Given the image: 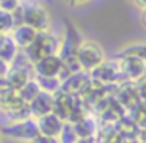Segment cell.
I'll return each mask as SVG.
<instances>
[{
    "mask_svg": "<svg viewBox=\"0 0 146 143\" xmlns=\"http://www.w3.org/2000/svg\"><path fill=\"white\" fill-rule=\"evenodd\" d=\"M14 29V21H13V14L10 11L0 10V32L5 35H10Z\"/></svg>",
    "mask_w": 146,
    "mask_h": 143,
    "instance_id": "obj_26",
    "label": "cell"
},
{
    "mask_svg": "<svg viewBox=\"0 0 146 143\" xmlns=\"http://www.w3.org/2000/svg\"><path fill=\"white\" fill-rule=\"evenodd\" d=\"M30 79H32V77H30L27 68L25 66H17V65H13V66L8 68V72H7V76H5L7 83L14 90V91H19Z\"/></svg>",
    "mask_w": 146,
    "mask_h": 143,
    "instance_id": "obj_15",
    "label": "cell"
},
{
    "mask_svg": "<svg viewBox=\"0 0 146 143\" xmlns=\"http://www.w3.org/2000/svg\"><path fill=\"white\" fill-rule=\"evenodd\" d=\"M0 143H2V130H0Z\"/></svg>",
    "mask_w": 146,
    "mask_h": 143,
    "instance_id": "obj_37",
    "label": "cell"
},
{
    "mask_svg": "<svg viewBox=\"0 0 146 143\" xmlns=\"http://www.w3.org/2000/svg\"><path fill=\"white\" fill-rule=\"evenodd\" d=\"M135 83H137V88H138V93H140L141 101H146V74L141 76L138 80H135Z\"/></svg>",
    "mask_w": 146,
    "mask_h": 143,
    "instance_id": "obj_29",
    "label": "cell"
},
{
    "mask_svg": "<svg viewBox=\"0 0 146 143\" xmlns=\"http://www.w3.org/2000/svg\"><path fill=\"white\" fill-rule=\"evenodd\" d=\"M5 134L8 137L14 140H19V142H27L32 143L36 137L39 135V129H38V123L32 118L24 121H17V123H13L11 126H8L5 129Z\"/></svg>",
    "mask_w": 146,
    "mask_h": 143,
    "instance_id": "obj_8",
    "label": "cell"
},
{
    "mask_svg": "<svg viewBox=\"0 0 146 143\" xmlns=\"http://www.w3.org/2000/svg\"><path fill=\"white\" fill-rule=\"evenodd\" d=\"M115 99L123 105V108L126 112L132 110L141 101L138 88H137V83L132 82V80H124V82L118 83L116 93H115Z\"/></svg>",
    "mask_w": 146,
    "mask_h": 143,
    "instance_id": "obj_9",
    "label": "cell"
},
{
    "mask_svg": "<svg viewBox=\"0 0 146 143\" xmlns=\"http://www.w3.org/2000/svg\"><path fill=\"white\" fill-rule=\"evenodd\" d=\"M36 30L32 29V27L25 25V24H21V25L14 27L13 32H11V38L14 39V43L17 44V47L19 49H25L29 47L30 44L33 43V39L36 38Z\"/></svg>",
    "mask_w": 146,
    "mask_h": 143,
    "instance_id": "obj_16",
    "label": "cell"
},
{
    "mask_svg": "<svg viewBox=\"0 0 146 143\" xmlns=\"http://www.w3.org/2000/svg\"><path fill=\"white\" fill-rule=\"evenodd\" d=\"M80 33L76 29V25H72L71 22H66V29H64L63 39L60 41V47H58L57 54L60 55L61 61H63V68L68 71V74L82 71L77 61V49L80 46Z\"/></svg>",
    "mask_w": 146,
    "mask_h": 143,
    "instance_id": "obj_1",
    "label": "cell"
},
{
    "mask_svg": "<svg viewBox=\"0 0 146 143\" xmlns=\"http://www.w3.org/2000/svg\"><path fill=\"white\" fill-rule=\"evenodd\" d=\"M32 143H60V142H58V138H55V137H49V135H42V134H39Z\"/></svg>",
    "mask_w": 146,
    "mask_h": 143,
    "instance_id": "obj_30",
    "label": "cell"
},
{
    "mask_svg": "<svg viewBox=\"0 0 146 143\" xmlns=\"http://www.w3.org/2000/svg\"><path fill=\"white\" fill-rule=\"evenodd\" d=\"M129 3L135 5V7H140L143 10V8H146V0H127Z\"/></svg>",
    "mask_w": 146,
    "mask_h": 143,
    "instance_id": "obj_33",
    "label": "cell"
},
{
    "mask_svg": "<svg viewBox=\"0 0 146 143\" xmlns=\"http://www.w3.org/2000/svg\"><path fill=\"white\" fill-rule=\"evenodd\" d=\"M138 57L143 61H146V43H135L129 44L119 52V57Z\"/></svg>",
    "mask_w": 146,
    "mask_h": 143,
    "instance_id": "obj_23",
    "label": "cell"
},
{
    "mask_svg": "<svg viewBox=\"0 0 146 143\" xmlns=\"http://www.w3.org/2000/svg\"><path fill=\"white\" fill-rule=\"evenodd\" d=\"M140 22H141L143 29L146 30V8H143V10H141V16H140Z\"/></svg>",
    "mask_w": 146,
    "mask_h": 143,
    "instance_id": "obj_34",
    "label": "cell"
},
{
    "mask_svg": "<svg viewBox=\"0 0 146 143\" xmlns=\"http://www.w3.org/2000/svg\"><path fill=\"white\" fill-rule=\"evenodd\" d=\"M72 127H74V132H76L77 138H90V137H94L96 130H98V126H96L94 120L90 116L72 123Z\"/></svg>",
    "mask_w": 146,
    "mask_h": 143,
    "instance_id": "obj_19",
    "label": "cell"
},
{
    "mask_svg": "<svg viewBox=\"0 0 146 143\" xmlns=\"http://www.w3.org/2000/svg\"><path fill=\"white\" fill-rule=\"evenodd\" d=\"M16 94H17V91H14V90L8 85L7 80L5 79L0 80V107H3V105L7 104L11 98H14Z\"/></svg>",
    "mask_w": 146,
    "mask_h": 143,
    "instance_id": "obj_27",
    "label": "cell"
},
{
    "mask_svg": "<svg viewBox=\"0 0 146 143\" xmlns=\"http://www.w3.org/2000/svg\"><path fill=\"white\" fill-rule=\"evenodd\" d=\"M41 93V88H39L38 82H36V79H30L29 82L25 83V85L22 86V88L17 91V94L21 96V99H22L24 102H27V104H30V102L33 101V99L36 98V96Z\"/></svg>",
    "mask_w": 146,
    "mask_h": 143,
    "instance_id": "obj_21",
    "label": "cell"
},
{
    "mask_svg": "<svg viewBox=\"0 0 146 143\" xmlns=\"http://www.w3.org/2000/svg\"><path fill=\"white\" fill-rule=\"evenodd\" d=\"M5 36H7L5 33H2V32H0V44H2V41H3V38H5Z\"/></svg>",
    "mask_w": 146,
    "mask_h": 143,
    "instance_id": "obj_36",
    "label": "cell"
},
{
    "mask_svg": "<svg viewBox=\"0 0 146 143\" xmlns=\"http://www.w3.org/2000/svg\"><path fill=\"white\" fill-rule=\"evenodd\" d=\"M138 140H146V126H145V127H140Z\"/></svg>",
    "mask_w": 146,
    "mask_h": 143,
    "instance_id": "obj_35",
    "label": "cell"
},
{
    "mask_svg": "<svg viewBox=\"0 0 146 143\" xmlns=\"http://www.w3.org/2000/svg\"><path fill=\"white\" fill-rule=\"evenodd\" d=\"M36 76L41 77H58L60 80H64L69 74L63 68V61H61L58 54H50L42 57L41 60H38L33 65Z\"/></svg>",
    "mask_w": 146,
    "mask_h": 143,
    "instance_id": "obj_6",
    "label": "cell"
},
{
    "mask_svg": "<svg viewBox=\"0 0 146 143\" xmlns=\"http://www.w3.org/2000/svg\"><path fill=\"white\" fill-rule=\"evenodd\" d=\"M17 55H19V47L11 38V35H7L0 44V60H3L5 63L11 65L16 61Z\"/></svg>",
    "mask_w": 146,
    "mask_h": 143,
    "instance_id": "obj_17",
    "label": "cell"
},
{
    "mask_svg": "<svg viewBox=\"0 0 146 143\" xmlns=\"http://www.w3.org/2000/svg\"><path fill=\"white\" fill-rule=\"evenodd\" d=\"M76 98L69 93L58 90L54 93V113L58 118H61L63 121H69L71 113H72L74 104H76Z\"/></svg>",
    "mask_w": 146,
    "mask_h": 143,
    "instance_id": "obj_12",
    "label": "cell"
},
{
    "mask_svg": "<svg viewBox=\"0 0 146 143\" xmlns=\"http://www.w3.org/2000/svg\"><path fill=\"white\" fill-rule=\"evenodd\" d=\"M94 112L99 118L101 126H113L119 118H123L126 115V110L115 99V96H105L94 107Z\"/></svg>",
    "mask_w": 146,
    "mask_h": 143,
    "instance_id": "obj_4",
    "label": "cell"
},
{
    "mask_svg": "<svg viewBox=\"0 0 146 143\" xmlns=\"http://www.w3.org/2000/svg\"><path fill=\"white\" fill-rule=\"evenodd\" d=\"M99 137L96 138L98 143H124V137L115 126H101L99 127Z\"/></svg>",
    "mask_w": 146,
    "mask_h": 143,
    "instance_id": "obj_20",
    "label": "cell"
},
{
    "mask_svg": "<svg viewBox=\"0 0 146 143\" xmlns=\"http://www.w3.org/2000/svg\"><path fill=\"white\" fill-rule=\"evenodd\" d=\"M60 143H76L77 142V135L74 132V127H72V123H68L64 121L63 123V127L60 130V135L57 137Z\"/></svg>",
    "mask_w": 146,
    "mask_h": 143,
    "instance_id": "obj_25",
    "label": "cell"
},
{
    "mask_svg": "<svg viewBox=\"0 0 146 143\" xmlns=\"http://www.w3.org/2000/svg\"><path fill=\"white\" fill-rule=\"evenodd\" d=\"M36 123H38V129L39 134L42 135H49V137H55L57 138L60 135V130L63 127L64 121L61 118H58L57 115L52 112V113H47L44 116H39L36 118Z\"/></svg>",
    "mask_w": 146,
    "mask_h": 143,
    "instance_id": "obj_14",
    "label": "cell"
},
{
    "mask_svg": "<svg viewBox=\"0 0 146 143\" xmlns=\"http://www.w3.org/2000/svg\"><path fill=\"white\" fill-rule=\"evenodd\" d=\"M58 47H60V39H58V36L54 35L52 32H49V30H44V32L36 33V38L33 39V43L29 47L24 49V57L33 66L36 61L41 60L46 55L57 54Z\"/></svg>",
    "mask_w": 146,
    "mask_h": 143,
    "instance_id": "obj_2",
    "label": "cell"
},
{
    "mask_svg": "<svg viewBox=\"0 0 146 143\" xmlns=\"http://www.w3.org/2000/svg\"><path fill=\"white\" fill-rule=\"evenodd\" d=\"M69 5H72V7H83V5L90 3L91 0H66Z\"/></svg>",
    "mask_w": 146,
    "mask_h": 143,
    "instance_id": "obj_32",
    "label": "cell"
},
{
    "mask_svg": "<svg viewBox=\"0 0 146 143\" xmlns=\"http://www.w3.org/2000/svg\"><path fill=\"white\" fill-rule=\"evenodd\" d=\"M129 116L140 127H145L146 126V101H140L132 110H129Z\"/></svg>",
    "mask_w": 146,
    "mask_h": 143,
    "instance_id": "obj_24",
    "label": "cell"
},
{
    "mask_svg": "<svg viewBox=\"0 0 146 143\" xmlns=\"http://www.w3.org/2000/svg\"><path fill=\"white\" fill-rule=\"evenodd\" d=\"M140 143H146V140H140Z\"/></svg>",
    "mask_w": 146,
    "mask_h": 143,
    "instance_id": "obj_38",
    "label": "cell"
},
{
    "mask_svg": "<svg viewBox=\"0 0 146 143\" xmlns=\"http://www.w3.org/2000/svg\"><path fill=\"white\" fill-rule=\"evenodd\" d=\"M90 77L94 82L101 83V85H118V83L124 82L123 74L119 71L116 61H108L104 60L99 66H96L93 71H90Z\"/></svg>",
    "mask_w": 146,
    "mask_h": 143,
    "instance_id": "obj_7",
    "label": "cell"
},
{
    "mask_svg": "<svg viewBox=\"0 0 146 143\" xmlns=\"http://www.w3.org/2000/svg\"><path fill=\"white\" fill-rule=\"evenodd\" d=\"M19 5V0H0V10L10 11V13H13Z\"/></svg>",
    "mask_w": 146,
    "mask_h": 143,
    "instance_id": "obj_28",
    "label": "cell"
},
{
    "mask_svg": "<svg viewBox=\"0 0 146 143\" xmlns=\"http://www.w3.org/2000/svg\"><path fill=\"white\" fill-rule=\"evenodd\" d=\"M118 66H119V71L123 74L124 80H138L141 76L146 74V61H143L141 58L138 57H119V61H118Z\"/></svg>",
    "mask_w": 146,
    "mask_h": 143,
    "instance_id": "obj_11",
    "label": "cell"
},
{
    "mask_svg": "<svg viewBox=\"0 0 146 143\" xmlns=\"http://www.w3.org/2000/svg\"><path fill=\"white\" fill-rule=\"evenodd\" d=\"M105 60L104 47L94 39H82L77 49V61L82 71H93Z\"/></svg>",
    "mask_w": 146,
    "mask_h": 143,
    "instance_id": "obj_3",
    "label": "cell"
},
{
    "mask_svg": "<svg viewBox=\"0 0 146 143\" xmlns=\"http://www.w3.org/2000/svg\"><path fill=\"white\" fill-rule=\"evenodd\" d=\"M36 82H38L41 91L46 93H50L54 94L55 91L61 88V80L58 77H41V76H36Z\"/></svg>",
    "mask_w": 146,
    "mask_h": 143,
    "instance_id": "obj_22",
    "label": "cell"
},
{
    "mask_svg": "<svg viewBox=\"0 0 146 143\" xmlns=\"http://www.w3.org/2000/svg\"><path fill=\"white\" fill-rule=\"evenodd\" d=\"M113 126L116 127L121 134H123L124 138H138L140 126L129 116V115H124L123 118H119Z\"/></svg>",
    "mask_w": 146,
    "mask_h": 143,
    "instance_id": "obj_18",
    "label": "cell"
},
{
    "mask_svg": "<svg viewBox=\"0 0 146 143\" xmlns=\"http://www.w3.org/2000/svg\"><path fill=\"white\" fill-rule=\"evenodd\" d=\"M29 108H30L32 118H39V116H44L47 113H52L54 112V94L41 91L29 104Z\"/></svg>",
    "mask_w": 146,
    "mask_h": 143,
    "instance_id": "obj_13",
    "label": "cell"
},
{
    "mask_svg": "<svg viewBox=\"0 0 146 143\" xmlns=\"http://www.w3.org/2000/svg\"><path fill=\"white\" fill-rule=\"evenodd\" d=\"M91 83V77H90V72L86 71H77V72H72L66 77L64 80H61V88L63 91L69 93L72 96H82L83 93L86 91V88Z\"/></svg>",
    "mask_w": 146,
    "mask_h": 143,
    "instance_id": "obj_10",
    "label": "cell"
},
{
    "mask_svg": "<svg viewBox=\"0 0 146 143\" xmlns=\"http://www.w3.org/2000/svg\"><path fill=\"white\" fill-rule=\"evenodd\" d=\"M22 22L25 25L35 29L36 32H44L50 27V13L46 10L42 5L32 3V5H22Z\"/></svg>",
    "mask_w": 146,
    "mask_h": 143,
    "instance_id": "obj_5",
    "label": "cell"
},
{
    "mask_svg": "<svg viewBox=\"0 0 146 143\" xmlns=\"http://www.w3.org/2000/svg\"><path fill=\"white\" fill-rule=\"evenodd\" d=\"M8 68H10V65L5 63L3 60H0V80L5 79V76H7V72H8Z\"/></svg>",
    "mask_w": 146,
    "mask_h": 143,
    "instance_id": "obj_31",
    "label": "cell"
}]
</instances>
